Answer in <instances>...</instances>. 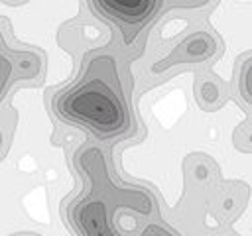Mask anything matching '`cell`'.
I'll list each match as a JSON object with an SVG mask.
<instances>
[{"label": "cell", "mask_w": 252, "mask_h": 236, "mask_svg": "<svg viewBox=\"0 0 252 236\" xmlns=\"http://www.w3.org/2000/svg\"><path fill=\"white\" fill-rule=\"evenodd\" d=\"M53 108L63 120L91 128L100 140L116 138L130 126L114 61L108 57L94 59L79 83L53 98Z\"/></svg>", "instance_id": "obj_1"}, {"label": "cell", "mask_w": 252, "mask_h": 236, "mask_svg": "<svg viewBox=\"0 0 252 236\" xmlns=\"http://www.w3.org/2000/svg\"><path fill=\"white\" fill-rule=\"evenodd\" d=\"M71 218L81 236H122L110 222V203L94 193L73 205Z\"/></svg>", "instance_id": "obj_2"}, {"label": "cell", "mask_w": 252, "mask_h": 236, "mask_svg": "<svg viewBox=\"0 0 252 236\" xmlns=\"http://www.w3.org/2000/svg\"><path fill=\"white\" fill-rule=\"evenodd\" d=\"M12 75V61L0 53V96L4 94V88L8 85V79Z\"/></svg>", "instance_id": "obj_4"}, {"label": "cell", "mask_w": 252, "mask_h": 236, "mask_svg": "<svg viewBox=\"0 0 252 236\" xmlns=\"http://www.w3.org/2000/svg\"><path fill=\"white\" fill-rule=\"evenodd\" d=\"M140 236H175V234L169 232V230H165V228L159 226V224H150V226H146V228L142 230Z\"/></svg>", "instance_id": "obj_5"}, {"label": "cell", "mask_w": 252, "mask_h": 236, "mask_svg": "<svg viewBox=\"0 0 252 236\" xmlns=\"http://www.w3.org/2000/svg\"><path fill=\"white\" fill-rule=\"evenodd\" d=\"M98 14L120 26H142L158 10L159 0H91Z\"/></svg>", "instance_id": "obj_3"}]
</instances>
